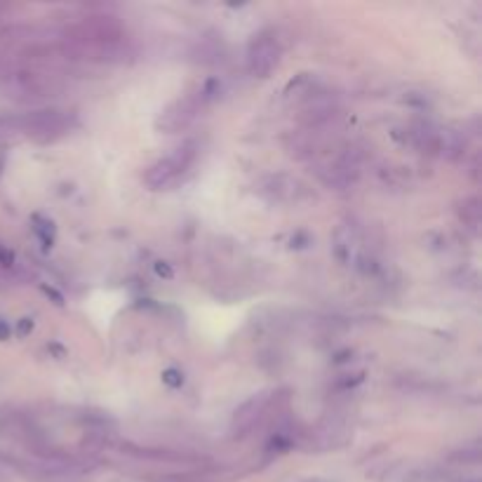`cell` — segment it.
Masks as SVG:
<instances>
[{
    "mask_svg": "<svg viewBox=\"0 0 482 482\" xmlns=\"http://www.w3.org/2000/svg\"><path fill=\"white\" fill-rule=\"evenodd\" d=\"M10 332H12L10 325H7L5 320H0V341H5L7 336H10Z\"/></svg>",
    "mask_w": 482,
    "mask_h": 482,
    "instance_id": "obj_4",
    "label": "cell"
},
{
    "mask_svg": "<svg viewBox=\"0 0 482 482\" xmlns=\"http://www.w3.org/2000/svg\"><path fill=\"white\" fill-rule=\"evenodd\" d=\"M193 160V151L191 146H184V149H176V154L165 158L163 163H158L154 170L149 172L146 181L151 184V186H165V184L174 181L176 176H179L186 167L191 165Z\"/></svg>",
    "mask_w": 482,
    "mask_h": 482,
    "instance_id": "obj_1",
    "label": "cell"
},
{
    "mask_svg": "<svg viewBox=\"0 0 482 482\" xmlns=\"http://www.w3.org/2000/svg\"><path fill=\"white\" fill-rule=\"evenodd\" d=\"M156 271H158V276H165V278H172V268H167V266H165V263H163V261H160V263H158V266H156Z\"/></svg>",
    "mask_w": 482,
    "mask_h": 482,
    "instance_id": "obj_5",
    "label": "cell"
},
{
    "mask_svg": "<svg viewBox=\"0 0 482 482\" xmlns=\"http://www.w3.org/2000/svg\"><path fill=\"white\" fill-rule=\"evenodd\" d=\"M29 329H34V323H31V320H29V318H24V323L19 325V332H21V334H26V332H29Z\"/></svg>",
    "mask_w": 482,
    "mask_h": 482,
    "instance_id": "obj_6",
    "label": "cell"
},
{
    "mask_svg": "<svg viewBox=\"0 0 482 482\" xmlns=\"http://www.w3.org/2000/svg\"><path fill=\"white\" fill-rule=\"evenodd\" d=\"M278 45L271 36H259L250 45V71L266 78L278 66Z\"/></svg>",
    "mask_w": 482,
    "mask_h": 482,
    "instance_id": "obj_2",
    "label": "cell"
},
{
    "mask_svg": "<svg viewBox=\"0 0 482 482\" xmlns=\"http://www.w3.org/2000/svg\"><path fill=\"white\" fill-rule=\"evenodd\" d=\"M163 381L170 386V388H181V386H184V374L176 372V369H167V372H163Z\"/></svg>",
    "mask_w": 482,
    "mask_h": 482,
    "instance_id": "obj_3",
    "label": "cell"
}]
</instances>
